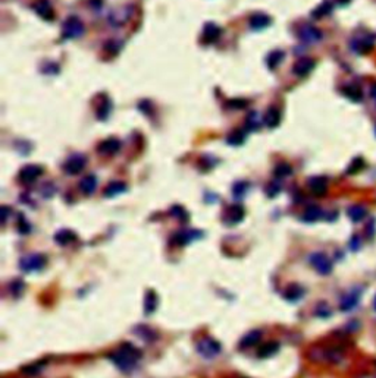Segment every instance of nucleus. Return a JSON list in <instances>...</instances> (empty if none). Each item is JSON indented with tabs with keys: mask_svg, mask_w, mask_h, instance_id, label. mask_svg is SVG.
<instances>
[{
	"mask_svg": "<svg viewBox=\"0 0 376 378\" xmlns=\"http://www.w3.org/2000/svg\"><path fill=\"white\" fill-rule=\"evenodd\" d=\"M260 339H262V331L260 330H251L240 340V347L241 349L253 347L254 344H257L260 341Z\"/></svg>",
	"mask_w": 376,
	"mask_h": 378,
	"instance_id": "aec40b11",
	"label": "nucleus"
},
{
	"mask_svg": "<svg viewBox=\"0 0 376 378\" xmlns=\"http://www.w3.org/2000/svg\"><path fill=\"white\" fill-rule=\"evenodd\" d=\"M282 59H284V52H281V50L272 52V53L268 56V60H266L269 69H276V66L282 62Z\"/></svg>",
	"mask_w": 376,
	"mask_h": 378,
	"instance_id": "f704fd0d",
	"label": "nucleus"
},
{
	"mask_svg": "<svg viewBox=\"0 0 376 378\" xmlns=\"http://www.w3.org/2000/svg\"><path fill=\"white\" fill-rule=\"evenodd\" d=\"M373 306H375V311H376V296H375V302H373Z\"/></svg>",
	"mask_w": 376,
	"mask_h": 378,
	"instance_id": "603ef678",
	"label": "nucleus"
},
{
	"mask_svg": "<svg viewBox=\"0 0 376 378\" xmlns=\"http://www.w3.org/2000/svg\"><path fill=\"white\" fill-rule=\"evenodd\" d=\"M110 110H112V103L107 98H104L97 107V117L100 120H106L110 114Z\"/></svg>",
	"mask_w": 376,
	"mask_h": 378,
	"instance_id": "72a5a7b5",
	"label": "nucleus"
},
{
	"mask_svg": "<svg viewBox=\"0 0 376 378\" xmlns=\"http://www.w3.org/2000/svg\"><path fill=\"white\" fill-rule=\"evenodd\" d=\"M265 123L268 128H276L281 123V112L276 107H271L265 114Z\"/></svg>",
	"mask_w": 376,
	"mask_h": 378,
	"instance_id": "393cba45",
	"label": "nucleus"
},
{
	"mask_svg": "<svg viewBox=\"0 0 376 378\" xmlns=\"http://www.w3.org/2000/svg\"><path fill=\"white\" fill-rule=\"evenodd\" d=\"M85 28L78 18H68L62 27V34L65 38H78L84 34Z\"/></svg>",
	"mask_w": 376,
	"mask_h": 378,
	"instance_id": "39448f33",
	"label": "nucleus"
},
{
	"mask_svg": "<svg viewBox=\"0 0 376 378\" xmlns=\"http://www.w3.org/2000/svg\"><path fill=\"white\" fill-rule=\"evenodd\" d=\"M75 239H77V235H75L74 232L68 230V229H62V230H59V232L55 235V242H56L58 245H62V246L69 245V244L74 242Z\"/></svg>",
	"mask_w": 376,
	"mask_h": 378,
	"instance_id": "b1692460",
	"label": "nucleus"
},
{
	"mask_svg": "<svg viewBox=\"0 0 376 378\" xmlns=\"http://www.w3.org/2000/svg\"><path fill=\"white\" fill-rule=\"evenodd\" d=\"M135 331H138L137 334L140 336V337H143L144 340H153L154 339V331L151 330V328H148V327H146V325H141V327H137V330Z\"/></svg>",
	"mask_w": 376,
	"mask_h": 378,
	"instance_id": "ea45409f",
	"label": "nucleus"
},
{
	"mask_svg": "<svg viewBox=\"0 0 376 378\" xmlns=\"http://www.w3.org/2000/svg\"><path fill=\"white\" fill-rule=\"evenodd\" d=\"M202 236H203V233L199 232V230L187 229V230L178 232V233L173 236V242H175L176 245H187V244H190V242H193V241H196V239H200Z\"/></svg>",
	"mask_w": 376,
	"mask_h": 378,
	"instance_id": "9d476101",
	"label": "nucleus"
},
{
	"mask_svg": "<svg viewBox=\"0 0 376 378\" xmlns=\"http://www.w3.org/2000/svg\"><path fill=\"white\" fill-rule=\"evenodd\" d=\"M336 2H338L339 5H342V6H344V5L350 3V2H351V0H336Z\"/></svg>",
	"mask_w": 376,
	"mask_h": 378,
	"instance_id": "8fccbe9b",
	"label": "nucleus"
},
{
	"mask_svg": "<svg viewBox=\"0 0 376 378\" xmlns=\"http://www.w3.org/2000/svg\"><path fill=\"white\" fill-rule=\"evenodd\" d=\"M363 167H364L363 158H354V160L351 161V164L347 167V173H348V174H355V173H358Z\"/></svg>",
	"mask_w": 376,
	"mask_h": 378,
	"instance_id": "4c0bfd02",
	"label": "nucleus"
},
{
	"mask_svg": "<svg viewBox=\"0 0 376 378\" xmlns=\"http://www.w3.org/2000/svg\"><path fill=\"white\" fill-rule=\"evenodd\" d=\"M18 227H20V232L21 233H28L30 230H31V226L27 223V220H25V217H20V222H18Z\"/></svg>",
	"mask_w": 376,
	"mask_h": 378,
	"instance_id": "37998d69",
	"label": "nucleus"
},
{
	"mask_svg": "<svg viewBox=\"0 0 376 378\" xmlns=\"http://www.w3.org/2000/svg\"><path fill=\"white\" fill-rule=\"evenodd\" d=\"M360 301V293L357 290H353L350 292L348 295H345L342 299H341V303H339V309L341 311H351Z\"/></svg>",
	"mask_w": 376,
	"mask_h": 378,
	"instance_id": "a211bd4d",
	"label": "nucleus"
},
{
	"mask_svg": "<svg viewBox=\"0 0 376 378\" xmlns=\"http://www.w3.org/2000/svg\"><path fill=\"white\" fill-rule=\"evenodd\" d=\"M249 22H250V27H251L253 30L259 31V30L266 28V27L271 24V18H269L268 15H265V14H254V15L250 18Z\"/></svg>",
	"mask_w": 376,
	"mask_h": 378,
	"instance_id": "4be33fe9",
	"label": "nucleus"
},
{
	"mask_svg": "<svg viewBox=\"0 0 376 378\" xmlns=\"http://www.w3.org/2000/svg\"><path fill=\"white\" fill-rule=\"evenodd\" d=\"M131 18V8L129 6H125V8H121V9H116L110 14L109 17V22L110 25L113 27H121L124 24L128 22V19Z\"/></svg>",
	"mask_w": 376,
	"mask_h": 378,
	"instance_id": "9b49d317",
	"label": "nucleus"
},
{
	"mask_svg": "<svg viewBox=\"0 0 376 378\" xmlns=\"http://www.w3.org/2000/svg\"><path fill=\"white\" fill-rule=\"evenodd\" d=\"M9 213H11V210H9L8 207H2V223H3V225L6 223V220H8V217H9Z\"/></svg>",
	"mask_w": 376,
	"mask_h": 378,
	"instance_id": "49530a36",
	"label": "nucleus"
},
{
	"mask_svg": "<svg viewBox=\"0 0 376 378\" xmlns=\"http://www.w3.org/2000/svg\"><path fill=\"white\" fill-rule=\"evenodd\" d=\"M249 189H250V185L247 183V182H237V183H234V186H232V195H234V198H243L247 192H249Z\"/></svg>",
	"mask_w": 376,
	"mask_h": 378,
	"instance_id": "473e14b6",
	"label": "nucleus"
},
{
	"mask_svg": "<svg viewBox=\"0 0 376 378\" xmlns=\"http://www.w3.org/2000/svg\"><path fill=\"white\" fill-rule=\"evenodd\" d=\"M170 214H172L173 217L179 219L181 222H187V220H188V214H187V211H185L182 207H179V206L172 207V208H170Z\"/></svg>",
	"mask_w": 376,
	"mask_h": 378,
	"instance_id": "a19ab883",
	"label": "nucleus"
},
{
	"mask_svg": "<svg viewBox=\"0 0 376 378\" xmlns=\"http://www.w3.org/2000/svg\"><path fill=\"white\" fill-rule=\"evenodd\" d=\"M351 47L355 53L366 55L373 49V38L370 36H358L351 41Z\"/></svg>",
	"mask_w": 376,
	"mask_h": 378,
	"instance_id": "6e6552de",
	"label": "nucleus"
},
{
	"mask_svg": "<svg viewBox=\"0 0 376 378\" xmlns=\"http://www.w3.org/2000/svg\"><path fill=\"white\" fill-rule=\"evenodd\" d=\"M350 246L353 248V251H357V249L360 248V241H358V238H357V236H354V238L351 239Z\"/></svg>",
	"mask_w": 376,
	"mask_h": 378,
	"instance_id": "de8ad7c7",
	"label": "nucleus"
},
{
	"mask_svg": "<svg viewBox=\"0 0 376 378\" xmlns=\"http://www.w3.org/2000/svg\"><path fill=\"white\" fill-rule=\"evenodd\" d=\"M310 264L312 267L322 276H328L332 271V261L329 260V257L323 252H314L310 255Z\"/></svg>",
	"mask_w": 376,
	"mask_h": 378,
	"instance_id": "20e7f679",
	"label": "nucleus"
},
{
	"mask_svg": "<svg viewBox=\"0 0 376 378\" xmlns=\"http://www.w3.org/2000/svg\"><path fill=\"white\" fill-rule=\"evenodd\" d=\"M361 378H376V375H375V374H367V375H364V377H361Z\"/></svg>",
	"mask_w": 376,
	"mask_h": 378,
	"instance_id": "3c124183",
	"label": "nucleus"
},
{
	"mask_svg": "<svg viewBox=\"0 0 376 378\" xmlns=\"http://www.w3.org/2000/svg\"><path fill=\"white\" fill-rule=\"evenodd\" d=\"M275 176L276 177H287V176H290L291 173H292V169H291V166L290 164H287V163H281V164H278L276 167H275Z\"/></svg>",
	"mask_w": 376,
	"mask_h": 378,
	"instance_id": "e433bc0d",
	"label": "nucleus"
},
{
	"mask_svg": "<svg viewBox=\"0 0 376 378\" xmlns=\"http://www.w3.org/2000/svg\"><path fill=\"white\" fill-rule=\"evenodd\" d=\"M304 296V289L300 284H290L285 290H284V298L288 302H297Z\"/></svg>",
	"mask_w": 376,
	"mask_h": 378,
	"instance_id": "6ab92c4d",
	"label": "nucleus"
},
{
	"mask_svg": "<svg viewBox=\"0 0 376 378\" xmlns=\"http://www.w3.org/2000/svg\"><path fill=\"white\" fill-rule=\"evenodd\" d=\"M347 214H348V217H350L351 222L358 223V222H361V220L367 216V210H366L363 206H351V207L347 210Z\"/></svg>",
	"mask_w": 376,
	"mask_h": 378,
	"instance_id": "bb28decb",
	"label": "nucleus"
},
{
	"mask_svg": "<svg viewBox=\"0 0 376 378\" xmlns=\"http://www.w3.org/2000/svg\"><path fill=\"white\" fill-rule=\"evenodd\" d=\"M126 191V185L124 182H112L106 189H104V197L107 198H112V197H116L122 192Z\"/></svg>",
	"mask_w": 376,
	"mask_h": 378,
	"instance_id": "c85d7f7f",
	"label": "nucleus"
},
{
	"mask_svg": "<svg viewBox=\"0 0 376 378\" xmlns=\"http://www.w3.org/2000/svg\"><path fill=\"white\" fill-rule=\"evenodd\" d=\"M33 8H34V12L44 21H52L55 17V11H53L50 2H47V0H39Z\"/></svg>",
	"mask_w": 376,
	"mask_h": 378,
	"instance_id": "ddd939ff",
	"label": "nucleus"
},
{
	"mask_svg": "<svg viewBox=\"0 0 376 378\" xmlns=\"http://www.w3.org/2000/svg\"><path fill=\"white\" fill-rule=\"evenodd\" d=\"M298 38L306 43V44H314L317 41H320L322 38V33L320 30H317L316 27L310 25V24H306L303 25L300 30H298Z\"/></svg>",
	"mask_w": 376,
	"mask_h": 378,
	"instance_id": "423d86ee",
	"label": "nucleus"
},
{
	"mask_svg": "<svg viewBox=\"0 0 376 378\" xmlns=\"http://www.w3.org/2000/svg\"><path fill=\"white\" fill-rule=\"evenodd\" d=\"M43 369V363H34V365H28L25 368H22V372L25 375H36Z\"/></svg>",
	"mask_w": 376,
	"mask_h": 378,
	"instance_id": "79ce46f5",
	"label": "nucleus"
},
{
	"mask_svg": "<svg viewBox=\"0 0 376 378\" xmlns=\"http://www.w3.org/2000/svg\"><path fill=\"white\" fill-rule=\"evenodd\" d=\"M279 350V343L276 341H269V343H265L259 347L257 350V356L259 358H271L273 356L275 353H278Z\"/></svg>",
	"mask_w": 376,
	"mask_h": 378,
	"instance_id": "a878e982",
	"label": "nucleus"
},
{
	"mask_svg": "<svg viewBox=\"0 0 376 378\" xmlns=\"http://www.w3.org/2000/svg\"><path fill=\"white\" fill-rule=\"evenodd\" d=\"M228 106L232 107V109H244L247 106V101L246 100H231L228 103Z\"/></svg>",
	"mask_w": 376,
	"mask_h": 378,
	"instance_id": "a18cd8bd",
	"label": "nucleus"
},
{
	"mask_svg": "<svg viewBox=\"0 0 376 378\" xmlns=\"http://www.w3.org/2000/svg\"><path fill=\"white\" fill-rule=\"evenodd\" d=\"M370 95H372L373 98H376V84L372 85V88H370Z\"/></svg>",
	"mask_w": 376,
	"mask_h": 378,
	"instance_id": "09e8293b",
	"label": "nucleus"
},
{
	"mask_svg": "<svg viewBox=\"0 0 376 378\" xmlns=\"http://www.w3.org/2000/svg\"><path fill=\"white\" fill-rule=\"evenodd\" d=\"M309 188L314 195L322 197L328 191V180L323 176H314L309 180Z\"/></svg>",
	"mask_w": 376,
	"mask_h": 378,
	"instance_id": "f8f14e48",
	"label": "nucleus"
},
{
	"mask_svg": "<svg viewBox=\"0 0 376 378\" xmlns=\"http://www.w3.org/2000/svg\"><path fill=\"white\" fill-rule=\"evenodd\" d=\"M85 164H87V158L84 154H74L66 160L63 169L68 174H78L80 171L84 170Z\"/></svg>",
	"mask_w": 376,
	"mask_h": 378,
	"instance_id": "0eeeda50",
	"label": "nucleus"
},
{
	"mask_svg": "<svg viewBox=\"0 0 376 378\" xmlns=\"http://www.w3.org/2000/svg\"><path fill=\"white\" fill-rule=\"evenodd\" d=\"M156 308H157V295H156V292L148 290V292L146 293V299H144V309H146V314L154 312Z\"/></svg>",
	"mask_w": 376,
	"mask_h": 378,
	"instance_id": "7c9ffc66",
	"label": "nucleus"
},
{
	"mask_svg": "<svg viewBox=\"0 0 376 378\" xmlns=\"http://www.w3.org/2000/svg\"><path fill=\"white\" fill-rule=\"evenodd\" d=\"M323 216V213H322V210L319 208V207H316V206H310V207H307L306 208V211L303 213V222H306V223H314V222H317L320 217Z\"/></svg>",
	"mask_w": 376,
	"mask_h": 378,
	"instance_id": "cd10ccee",
	"label": "nucleus"
},
{
	"mask_svg": "<svg viewBox=\"0 0 376 378\" xmlns=\"http://www.w3.org/2000/svg\"><path fill=\"white\" fill-rule=\"evenodd\" d=\"M246 216V211L241 206H232L228 208V211L225 213V223L230 225V226H234V225H238Z\"/></svg>",
	"mask_w": 376,
	"mask_h": 378,
	"instance_id": "4468645a",
	"label": "nucleus"
},
{
	"mask_svg": "<svg viewBox=\"0 0 376 378\" xmlns=\"http://www.w3.org/2000/svg\"><path fill=\"white\" fill-rule=\"evenodd\" d=\"M281 189H282V186H281V183L278 182V180H275V182H271L269 185H268V188H266V194H268V197H276L279 192H281Z\"/></svg>",
	"mask_w": 376,
	"mask_h": 378,
	"instance_id": "58836bf2",
	"label": "nucleus"
},
{
	"mask_svg": "<svg viewBox=\"0 0 376 378\" xmlns=\"http://www.w3.org/2000/svg\"><path fill=\"white\" fill-rule=\"evenodd\" d=\"M263 123H265V117H262V114L257 112H251L246 119L247 129H250V131H259Z\"/></svg>",
	"mask_w": 376,
	"mask_h": 378,
	"instance_id": "5701e85b",
	"label": "nucleus"
},
{
	"mask_svg": "<svg viewBox=\"0 0 376 378\" xmlns=\"http://www.w3.org/2000/svg\"><path fill=\"white\" fill-rule=\"evenodd\" d=\"M46 265V257L42 254H30L20 261V268L25 273L40 271Z\"/></svg>",
	"mask_w": 376,
	"mask_h": 378,
	"instance_id": "7ed1b4c3",
	"label": "nucleus"
},
{
	"mask_svg": "<svg viewBox=\"0 0 376 378\" xmlns=\"http://www.w3.org/2000/svg\"><path fill=\"white\" fill-rule=\"evenodd\" d=\"M231 145H241L244 141H246V132L244 131H241V129H238V131H235V132H232L230 136H228V139H227Z\"/></svg>",
	"mask_w": 376,
	"mask_h": 378,
	"instance_id": "c9c22d12",
	"label": "nucleus"
},
{
	"mask_svg": "<svg viewBox=\"0 0 376 378\" xmlns=\"http://www.w3.org/2000/svg\"><path fill=\"white\" fill-rule=\"evenodd\" d=\"M43 173V169L40 166L36 164H28L25 167L21 169L20 171V180L24 183H33L34 180H37Z\"/></svg>",
	"mask_w": 376,
	"mask_h": 378,
	"instance_id": "1a4fd4ad",
	"label": "nucleus"
},
{
	"mask_svg": "<svg viewBox=\"0 0 376 378\" xmlns=\"http://www.w3.org/2000/svg\"><path fill=\"white\" fill-rule=\"evenodd\" d=\"M141 358L140 350L132 346L131 343H124L116 352L109 355V359L122 371V372H131L137 368L138 360Z\"/></svg>",
	"mask_w": 376,
	"mask_h": 378,
	"instance_id": "f257e3e1",
	"label": "nucleus"
},
{
	"mask_svg": "<svg viewBox=\"0 0 376 378\" xmlns=\"http://www.w3.org/2000/svg\"><path fill=\"white\" fill-rule=\"evenodd\" d=\"M332 8H334V5H332L331 0H325V2H322V3L312 12V17H313V18H322V17L331 14Z\"/></svg>",
	"mask_w": 376,
	"mask_h": 378,
	"instance_id": "2f4dec72",
	"label": "nucleus"
},
{
	"mask_svg": "<svg viewBox=\"0 0 376 378\" xmlns=\"http://www.w3.org/2000/svg\"><path fill=\"white\" fill-rule=\"evenodd\" d=\"M219 37H221V28L216 24L209 22V24L205 25V28H203V40H205V43H208V44L215 43Z\"/></svg>",
	"mask_w": 376,
	"mask_h": 378,
	"instance_id": "f3484780",
	"label": "nucleus"
},
{
	"mask_svg": "<svg viewBox=\"0 0 376 378\" xmlns=\"http://www.w3.org/2000/svg\"><path fill=\"white\" fill-rule=\"evenodd\" d=\"M97 188V177L94 174H88L85 177H83V180L80 182V189L87 194V195H91Z\"/></svg>",
	"mask_w": 376,
	"mask_h": 378,
	"instance_id": "412c9836",
	"label": "nucleus"
},
{
	"mask_svg": "<svg viewBox=\"0 0 376 378\" xmlns=\"http://www.w3.org/2000/svg\"><path fill=\"white\" fill-rule=\"evenodd\" d=\"M119 150H121V141L116 138H109L99 144V152L103 155H113Z\"/></svg>",
	"mask_w": 376,
	"mask_h": 378,
	"instance_id": "2eb2a0df",
	"label": "nucleus"
},
{
	"mask_svg": "<svg viewBox=\"0 0 376 378\" xmlns=\"http://www.w3.org/2000/svg\"><path fill=\"white\" fill-rule=\"evenodd\" d=\"M314 60L313 59H310V57H303V59H300L295 65H294V74L297 75V76H306L307 74H310L312 71H313V68H314Z\"/></svg>",
	"mask_w": 376,
	"mask_h": 378,
	"instance_id": "dca6fc26",
	"label": "nucleus"
},
{
	"mask_svg": "<svg viewBox=\"0 0 376 378\" xmlns=\"http://www.w3.org/2000/svg\"><path fill=\"white\" fill-rule=\"evenodd\" d=\"M316 315L322 317V318H326V317L331 315V311H329V308L326 305H320V306L316 308Z\"/></svg>",
	"mask_w": 376,
	"mask_h": 378,
	"instance_id": "c03bdc74",
	"label": "nucleus"
},
{
	"mask_svg": "<svg viewBox=\"0 0 376 378\" xmlns=\"http://www.w3.org/2000/svg\"><path fill=\"white\" fill-rule=\"evenodd\" d=\"M196 349H197L199 355L203 356L205 359H213L221 353L219 341H216L212 337H203L202 340H199Z\"/></svg>",
	"mask_w": 376,
	"mask_h": 378,
	"instance_id": "f03ea898",
	"label": "nucleus"
},
{
	"mask_svg": "<svg viewBox=\"0 0 376 378\" xmlns=\"http://www.w3.org/2000/svg\"><path fill=\"white\" fill-rule=\"evenodd\" d=\"M342 94L347 98H350L351 101H361V98H363V93H361L360 87H357L354 84H350V85L344 87L342 88Z\"/></svg>",
	"mask_w": 376,
	"mask_h": 378,
	"instance_id": "c756f323",
	"label": "nucleus"
},
{
	"mask_svg": "<svg viewBox=\"0 0 376 378\" xmlns=\"http://www.w3.org/2000/svg\"><path fill=\"white\" fill-rule=\"evenodd\" d=\"M375 132H376V129H375Z\"/></svg>",
	"mask_w": 376,
	"mask_h": 378,
	"instance_id": "864d4df0",
	"label": "nucleus"
}]
</instances>
